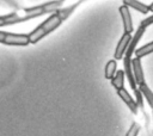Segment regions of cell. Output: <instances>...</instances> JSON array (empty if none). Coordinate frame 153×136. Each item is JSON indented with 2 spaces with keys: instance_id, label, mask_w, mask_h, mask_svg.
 Listing matches in <instances>:
<instances>
[{
  "instance_id": "3957f363",
  "label": "cell",
  "mask_w": 153,
  "mask_h": 136,
  "mask_svg": "<svg viewBox=\"0 0 153 136\" xmlns=\"http://www.w3.org/2000/svg\"><path fill=\"white\" fill-rule=\"evenodd\" d=\"M131 38H133V36H131L130 33H124V32H123V35H122L121 39L118 41L117 47H116V49H115L114 56H115V60H116V61L123 58V56L126 55V52H127V50H128V48H129V44H130Z\"/></svg>"
},
{
  "instance_id": "ba28073f",
  "label": "cell",
  "mask_w": 153,
  "mask_h": 136,
  "mask_svg": "<svg viewBox=\"0 0 153 136\" xmlns=\"http://www.w3.org/2000/svg\"><path fill=\"white\" fill-rule=\"evenodd\" d=\"M131 64H133V72H134V76L135 80L137 82V85L145 84V75H143V69H142V64H141V60L134 57L131 60Z\"/></svg>"
},
{
  "instance_id": "277c9868",
  "label": "cell",
  "mask_w": 153,
  "mask_h": 136,
  "mask_svg": "<svg viewBox=\"0 0 153 136\" xmlns=\"http://www.w3.org/2000/svg\"><path fill=\"white\" fill-rule=\"evenodd\" d=\"M120 14L122 18V24H123V32L124 33H130L134 30V25H133V19H131V14L129 11V7L126 5H122L120 7Z\"/></svg>"
},
{
  "instance_id": "6da1fadb",
  "label": "cell",
  "mask_w": 153,
  "mask_h": 136,
  "mask_svg": "<svg viewBox=\"0 0 153 136\" xmlns=\"http://www.w3.org/2000/svg\"><path fill=\"white\" fill-rule=\"evenodd\" d=\"M61 24H62V19L60 18V16L57 13L50 14L42 24H39L32 32L29 33L30 43L31 44L37 43L43 37H45L47 35H49L50 32H53L54 30H56Z\"/></svg>"
},
{
  "instance_id": "52a82bcc",
  "label": "cell",
  "mask_w": 153,
  "mask_h": 136,
  "mask_svg": "<svg viewBox=\"0 0 153 136\" xmlns=\"http://www.w3.org/2000/svg\"><path fill=\"white\" fill-rule=\"evenodd\" d=\"M117 94L120 95V98L124 101V104L129 107V110L134 113V115H136L137 113V109H139V105H137V103L133 99V97L128 93V91L126 89V88H122V89H120V91H117Z\"/></svg>"
},
{
  "instance_id": "7c38bea8",
  "label": "cell",
  "mask_w": 153,
  "mask_h": 136,
  "mask_svg": "<svg viewBox=\"0 0 153 136\" xmlns=\"http://www.w3.org/2000/svg\"><path fill=\"white\" fill-rule=\"evenodd\" d=\"M139 89H140V92L142 93V95L146 98L147 104H148V105L152 107V110H153V91L148 87V85H147L146 82L139 85Z\"/></svg>"
},
{
  "instance_id": "9c48e42d",
  "label": "cell",
  "mask_w": 153,
  "mask_h": 136,
  "mask_svg": "<svg viewBox=\"0 0 153 136\" xmlns=\"http://www.w3.org/2000/svg\"><path fill=\"white\" fill-rule=\"evenodd\" d=\"M84 1H87V0H76V1H74L72 5H69V6H66V7H63L62 10H60L59 12H57V14L60 16V18L62 19V21H65V20H67L68 18H69V16L84 2Z\"/></svg>"
},
{
  "instance_id": "4fadbf2b",
  "label": "cell",
  "mask_w": 153,
  "mask_h": 136,
  "mask_svg": "<svg viewBox=\"0 0 153 136\" xmlns=\"http://www.w3.org/2000/svg\"><path fill=\"white\" fill-rule=\"evenodd\" d=\"M116 69H117V62H116V60H110L105 64V68H104V76H105V79H110L111 80L115 76V74L117 73Z\"/></svg>"
},
{
  "instance_id": "7a4b0ae2",
  "label": "cell",
  "mask_w": 153,
  "mask_h": 136,
  "mask_svg": "<svg viewBox=\"0 0 153 136\" xmlns=\"http://www.w3.org/2000/svg\"><path fill=\"white\" fill-rule=\"evenodd\" d=\"M0 43L6 44V45L25 47L30 44V38H29V35H24V33L0 31Z\"/></svg>"
},
{
  "instance_id": "2e32d148",
  "label": "cell",
  "mask_w": 153,
  "mask_h": 136,
  "mask_svg": "<svg viewBox=\"0 0 153 136\" xmlns=\"http://www.w3.org/2000/svg\"><path fill=\"white\" fill-rule=\"evenodd\" d=\"M134 93H135V97H136V103H137V105L143 110V99H142V93L140 92V89L137 88V89H135L134 91Z\"/></svg>"
},
{
  "instance_id": "8992f818",
  "label": "cell",
  "mask_w": 153,
  "mask_h": 136,
  "mask_svg": "<svg viewBox=\"0 0 153 136\" xmlns=\"http://www.w3.org/2000/svg\"><path fill=\"white\" fill-rule=\"evenodd\" d=\"M145 31H146V27H141V26L137 27V30H136L135 33H134V37H133L131 41H130L129 48H128V50H127L124 57H130V58H131V56H133V55L135 54V51H136V45H137L139 41L141 39V37H143Z\"/></svg>"
},
{
  "instance_id": "ac0fdd59",
  "label": "cell",
  "mask_w": 153,
  "mask_h": 136,
  "mask_svg": "<svg viewBox=\"0 0 153 136\" xmlns=\"http://www.w3.org/2000/svg\"><path fill=\"white\" fill-rule=\"evenodd\" d=\"M148 6H149V11H151V12H153V2H152L151 5H148Z\"/></svg>"
},
{
  "instance_id": "d6986e66",
  "label": "cell",
  "mask_w": 153,
  "mask_h": 136,
  "mask_svg": "<svg viewBox=\"0 0 153 136\" xmlns=\"http://www.w3.org/2000/svg\"><path fill=\"white\" fill-rule=\"evenodd\" d=\"M152 117H153V110H152Z\"/></svg>"
},
{
  "instance_id": "e0dca14e",
  "label": "cell",
  "mask_w": 153,
  "mask_h": 136,
  "mask_svg": "<svg viewBox=\"0 0 153 136\" xmlns=\"http://www.w3.org/2000/svg\"><path fill=\"white\" fill-rule=\"evenodd\" d=\"M152 24H153V14L149 16V17H147V18H145V19L140 23V26H141V27H147V26H149V25H152Z\"/></svg>"
},
{
  "instance_id": "30bf717a",
  "label": "cell",
  "mask_w": 153,
  "mask_h": 136,
  "mask_svg": "<svg viewBox=\"0 0 153 136\" xmlns=\"http://www.w3.org/2000/svg\"><path fill=\"white\" fill-rule=\"evenodd\" d=\"M123 1V5L130 7V8H134L135 11L140 12V13H143V14H147L149 11V6L148 5H145L143 2H140L139 0H122Z\"/></svg>"
},
{
  "instance_id": "8fae6325",
  "label": "cell",
  "mask_w": 153,
  "mask_h": 136,
  "mask_svg": "<svg viewBox=\"0 0 153 136\" xmlns=\"http://www.w3.org/2000/svg\"><path fill=\"white\" fill-rule=\"evenodd\" d=\"M124 70H117V73L115 74V76L111 79V85L114 86L115 89L120 91L122 88H124Z\"/></svg>"
},
{
  "instance_id": "9a60e30c",
  "label": "cell",
  "mask_w": 153,
  "mask_h": 136,
  "mask_svg": "<svg viewBox=\"0 0 153 136\" xmlns=\"http://www.w3.org/2000/svg\"><path fill=\"white\" fill-rule=\"evenodd\" d=\"M140 129H141L140 124L136 123V122H134V123H131V125L129 126V129H128L126 136H137L139 132H140Z\"/></svg>"
},
{
  "instance_id": "5bb4252c",
  "label": "cell",
  "mask_w": 153,
  "mask_h": 136,
  "mask_svg": "<svg viewBox=\"0 0 153 136\" xmlns=\"http://www.w3.org/2000/svg\"><path fill=\"white\" fill-rule=\"evenodd\" d=\"M153 52V41L152 42H149V43H147V44H145V45H142L141 48H139V49H136V51H135V57L136 58H142L143 56H147V55H149V54H152Z\"/></svg>"
},
{
  "instance_id": "5b68a950",
  "label": "cell",
  "mask_w": 153,
  "mask_h": 136,
  "mask_svg": "<svg viewBox=\"0 0 153 136\" xmlns=\"http://www.w3.org/2000/svg\"><path fill=\"white\" fill-rule=\"evenodd\" d=\"M131 60L130 57H124L123 58V66H124V74L128 79V82L131 87L133 91L139 88V85L135 80V76H134V72H133V64H131Z\"/></svg>"
}]
</instances>
